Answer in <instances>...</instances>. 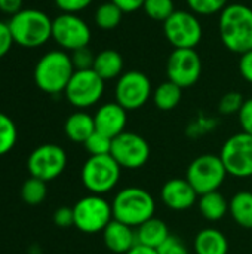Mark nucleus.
<instances>
[{"mask_svg":"<svg viewBox=\"0 0 252 254\" xmlns=\"http://www.w3.org/2000/svg\"><path fill=\"white\" fill-rule=\"evenodd\" d=\"M181 97H183V89L171 80L160 83L153 92V101L156 107L163 112H169L175 109L180 104Z\"/></svg>","mask_w":252,"mask_h":254,"instance_id":"obj_25","label":"nucleus"},{"mask_svg":"<svg viewBox=\"0 0 252 254\" xmlns=\"http://www.w3.org/2000/svg\"><path fill=\"white\" fill-rule=\"evenodd\" d=\"M229 213L236 225L252 229V192L241 190L229 201Z\"/></svg>","mask_w":252,"mask_h":254,"instance_id":"obj_24","label":"nucleus"},{"mask_svg":"<svg viewBox=\"0 0 252 254\" xmlns=\"http://www.w3.org/2000/svg\"><path fill=\"white\" fill-rule=\"evenodd\" d=\"M189 10L195 15L211 16L215 13H221L224 7L229 4V0H186Z\"/></svg>","mask_w":252,"mask_h":254,"instance_id":"obj_30","label":"nucleus"},{"mask_svg":"<svg viewBox=\"0 0 252 254\" xmlns=\"http://www.w3.org/2000/svg\"><path fill=\"white\" fill-rule=\"evenodd\" d=\"M74 65L67 51L53 49L40 57L34 67V83L36 86L50 95L61 94L65 91L71 76L74 74Z\"/></svg>","mask_w":252,"mask_h":254,"instance_id":"obj_2","label":"nucleus"},{"mask_svg":"<svg viewBox=\"0 0 252 254\" xmlns=\"http://www.w3.org/2000/svg\"><path fill=\"white\" fill-rule=\"evenodd\" d=\"M53 223L59 228H70L74 226V214L73 208L70 207H59L53 213Z\"/></svg>","mask_w":252,"mask_h":254,"instance_id":"obj_38","label":"nucleus"},{"mask_svg":"<svg viewBox=\"0 0 252 254\" xmlns=\"http://www.w3.org/2000/svg\"><path fill=\"white\" fill-rule=\"evenodd\" d=\"M13 43L15 42L12 37V31L9 28V22L0 21V58H3L4 55L9 54Z\"/></svg>","mask_w":252,"mask_h":254,"instance_id":"obj_36","label":"nucleus"},{"mask_svg":"<svg viewBox=\"0 0 252 254\" xmlns=\"http://www.w3.org/2000/svg\"><path fill=\"white\" fill-rule=\"evenodd\" d=\"M229 176L247 179L252 176V135L238 132L229 137L220 152Z\"/></svg>","mask_w":252,"mask_h":254,"instance_id":"obj_11","label":"nucleus"},{"mask_svg":"<svg viewBox=\"0 0 252 254\" xmlns=\"http://www.w3.org/2000/svg\"><path fill=\"white\" fill-rule=\"evenodd\" d=\"M104 89L105 80L101 79L92 68L76 70L64 91V95L73 107L85 110L95 106L102 98Z\"/></svg>","mask_w":252,"mask_h":254,"instance_id":"obj_9","label":"nucleus"},{"mask_svg":"<svg viewBox=\"0 0 252 254\" xmlns=\"http://www.w3.org/2000/svg\"><path fill=\"white\" fill-rule=\"evenodd\" d=\"M48 195V186L46 182L36 179V177H28L22 186H21V198L25 204L28 205H39L45 201Z\"/></svg>","mask_w":252,"mask_h":254,"instance_id":"obj_27","label":"nucleus"},{"mask_svg":"<svg viewBox=\"0 0 252 254\" xmlns=\"http://www.w3.org/2000/svg\"><path fill=\"white\" fill-rule=\"evenodd\" d=\"M245 100L244 97L236 92V91H230L227 94H224L218 103V112L221 115H226V116H230V115H238L244 106Z\"/></svg>","mask_w":252,"mask_h":254,"instance_id":"obj_32","label":"nucleus"},{"mask_svg":"<svg viewBox=\"0 0 252 254\" xmlns=\"http://www.w3.org/2000/svg\"><path fill=\"white\" fill-rule=\"evenodd\" d=\"M227 177V170L220 158V155L205 153L195 158L186 173L187 182L196 190V193L205 195L218 190Z\"/></svg>","mask_w":252,"mask_h":254,"instance_id":"obj_6","label":"nucleus"},{"mask_svg":"<svg viewBox=\"0 0 252 254\" xmlns=\"http://www.w3.org/2000/svg\"><path fill=\"white\" fill-rule=\"evenodd\" d=\"M143 9L149 18L160 22H165L177 10L174 0H146Z\"/></svg>","mask_w":252,"mask_h":254,"instance_id":"obj_29","label":"nucleus"},{"mask_svg":"<svg viewBox=\"0 0 252 254\" xmlns=\"http://www.w3.org/2000/svg\"><path fill=\"white\" fill-rule=\"evenodd\" d=\"M52 21L53 19L39 9L19 10L9 19L13 42L27 49L43 46L52 39Z\"/></svg>","mask_w":252,"mask_h":254,"instance_id":"obj_4","label":"nucleus"},{"mask_svg":"<svg viewBox=\"0 0 252 254\" xmlns=\"http://www.w3.org/2000/svg\"><path fill=\"white\" fill-rule=\"evenodd\" d=\"M18 141V129L15 122L4 113L0 112V156L12 152Z\"/></svg>","mask_w":252,"mask_h":254,"instance_id":"obj_28","label":"nucleus"},{"mask_svg":"<svg viewBox=\"0 0 252 254\" xmlns=\"http://www.w3.org/2000/svg\"><path fill=\"white\" fill-rule=\"evenodd\" d=\"M67 167L65 150L52 143L37 146L27 158V170L31 177L43 182H52L58 179Z\"/></svg>","mask_w":252,"mask_h":254,"instance_id":"obj_10","label":"nucleus"},{"mask_svg":"<svg viewBox=\"0 0 252 254\" xmlns=\"http://www.w3.org/2000/svg\"><path fill=\"white\" fill-rule=\"evenodd\" d=\"M239 73L248 83L252 85V49L241 55V58H239Z\"/></svg>","mask_w":252,"mask_h":254,"instance_id":"obj_39","label":"nucleus"},{"mask_svg":"<svg viewBox=\"0 0 252 254\" xmlns=\"http://www.w3.org/2000/svg\"><path fill=\"white\" fill-rule=\"evenodd\" d=\"M122 18H123V12L111 0L100 4L94 15L95 24L101 30H114L116 27L120 25Z\"/></svg>","mask_w":252,"mask_h":254,"instance_id":"obj_26","label":"nucleus"},{"mask_svg":"<svg viewBox=\"0 0 252 254\" xmlns=\"http://www.w3.org/2000/svg\"><path fill=\"white\" fill-rule=\"evenodd\" d=\"M24 0H0V12L13 16L19 10H22Z\"/></svg>","mask_w":252,"mask_h":254,"instance_id":"obj_41","label":"nucleus"},{"mask_svg":"<svg viewBox=\"0 0 252 254\" xmlns=\"http://www.w3.org/2000/svg\"><path fill=\"white\" fill-rule=\"evenodd\" d=\"M163 33L174 49H195L203 36L202 24L190 10H175L165 22Z\"/></svg>","mask_w":252,"mask_h":254,"instance_id":"obj_8","label":"nucleus"},{"mask_svg":"<svg viewBox=\"0 0 252 254\" xmlns=\"http://www.w3.org/2000/svg\"><path fill=\"white\" fill-rule=\"evenodd\" d=\"M198 207L203 219L208 222H220L229 213V201L220 190L201 195L198 199Z\"/></svg>","mask_w":252,"mask_h":254,"instance_id":"obj_23","label":"nucleus"},{"mask_svg":"<svg viewBox=\"0 0 252 254\" xmlns=\"http://www.w3.org/2000/svg\"><path fill=\"white\" fill-rule=\"evenodd\" d=\"M193 249L196 254H227L229 241L221 231L215 228H206L199 231L195 237Z\"/></svg>","mask_w":252,"mask_h":254,"instance_id":"obj_20","label":"nucleus"},{"mask_svg":"<svg viewBox=\"0 0 252 254\" xmlns=\"http://www.w3.org/2000/svg\"><path fill=\"white\" fill-rule=\"evenodd\" d=\"M64 131L68 140L83 144L95 132L94 116H91L83 110L74 112L67 118L64 124Z\"/></svg>","mask_w":252,"mask_h":254,"instance_id":"obj_21","label":"nucleus"},{"mask_svg":"<svg viewBox=\"0 0 252 254\" xmlns=\"http://www.w3.org/2000/svg\"><path fill=\"white\" fill-rule=\"evenodd\" d=\"M218 30L223 45L233 54L252 49V9L242 3H232L220 13Z\"/></svg>","mask_w":252,"mask_h":254,"instance_id":"obj_1","label":"nucleus"},{"mask_svg":"<svg viewBox=\"0 0 252 254\" xmlns=\"http://www.w3.org/2000/svg\"><path fill=\"white\" fill-rule=\"evenodd\" d=\"M91 28L77 13H61L52 21V39L62 51H76L91 42Z\"/></svg>","mask_w":252,"mask_h":254,"instance_id":"obj_13","label":"nucleus"},{"mask_svg":"<svg viewBox=\"0 0 252 254\" xmlns=\"http://www.w3.org/2000/svg\"><path fill=\"white\" fill-rule=\"evenodd\" d=\"M62 13H79L91 6L94 0H53Z\"/></svg>","mask_w":252,"mask_h":254,"instance_id":"obj_35","label":"nucleus"},{"mask_svg":"<svg viewBox=\"0 0 252 254\" xmlns=\"http://www.w3.org/2000/svg\"><path fill=\"white\" fill-rule=\"evenodd\" d=\"M116 6L120 7L123 13H131L137 12L138 9H143L146 0H111Z\"/></svg>","mask_w":252,"mask_h":254,"instance_id":"obj_40","label":"nucleus"},{"mask_svg":"<svg viewBox=\"0 0 252 254\" xmlns=\"http://www.w3.org/2000/svg\"><path fill=\"white\" fill-rule=\"evenodd\" d=\"M238 116H239V124L242 127V131L252 135V98L245 100Z\"/></svg>","mask_w":252,"mask_h":254,"instance_id":"obj_37","label":"nucleus"},{"mask_svg":"<svg viewBox=\"0 0 252 254\" xmlns=\"http://www.w3.org/2000/svg\"><path fill=\"white\" fill-rule=\"evenodd\" d=\"M113 219L131 228H138L154 217L156 202L150 192L143 188L128 186L120 189L111 201Z\"/></svg>","mask_w":252,"mask_h":254,"instance_id":"obj_3","label":"nucleus"},{"mask_svg":"<svg viewBox=\"0 0 252 254\" xmlns=\"http://www.w3.org/2000/svg\"><path fill=\"white\" fill-rule=\"evenodd\" d=\"M70 57H71V63L74 65V70H91V68H94L95 55L88 46L73 51Z\"/></svg>","mask_w":252,"mask_h":254,"instance_id":"obj_33","label":"nucleus"},{"mask_svg":"<svg viewBox=\"0 0 252 254\" xmlns=\"http://www.w3.org/2000/svg\"><path fill=\"white\" fill-rule=\"evenodd\" d=\"M157 254H190L189 253V249L186 247V244L174 237V235H169V238L157 249Z\"/></svg>","mask_w":252,"mask_h":254,"instance_id":"obj_34","label":"nucleus"},{"mask_svg":"<svg viewBox=\"0 0 252 254\" xmlns=\"http://www.w3.org/2000/svg\"><path fill=\"white\" fill-rule=\"evenodd\" d=\"M126 254H157V250L137 244L135 247H132V249H131V250H129Z\"/></svg>","mask_w":252,"mask_h":254,"instance_id":"obj_42","label":"nucleus"},{"mask_svg":"<svg viewBox=\"0 0 252 254\" xmlns=\"http://www.w3.org/2000/svg\"><path fill=\"white\" fill-rule=\"evenodd\" d=\"M104 246L114 254H126L137 246L135 228H131L122 222L111 220L102 231Z\"/></svg>","mask_w":252,"mask_h":254,"instance_id":"obj_18","label":"nucleus"},{"mask_svg":"<svg viewBox=\"0 0 252 254\" xmlns=\"http://www.w3.org/2000/svg\"><path fill=\"white\" fill-rule=\"evenodd\" d=\"M199 195L187 182V179H171L160 189L162 202L174 211H186L192 208Z\"/></svg>","mask_w":252,"mask_h":254,"instance_id":"obj_17","label":"nucleus"},{"mask_svg":"<svg viewBox=\"0 0 252 254\" xmlns=\"http://www.w3.org/2000/svg\"><path fill=\"white\" fill-rule=\"evenodd\" d=\"M101 79H119L123 74V57L116 49H104L95 55L92 68Z\"/></svg>","mask_w":252,"mask_h":254,"instance_id":"obj_22","label":"nucleus"},{"mask_svg":"<svg viewBox=\"0 0 252 254\" xmlns=\"http://www.w3.org/2000/svg\"><path fill=\"white\" fill-rule=\"evenodd\" d=\"M122 167L111 155L89 156L82 167L80 179L83 186L92 195H104L111 192L120 182Z\"/></svg>","mask_w":252,"mask_h":254,"instance_id":"obj_5","label":"nucleus"},{"mask_svg":"<svg viewBox=\"0 0 252 254\" xmlns=\"http://www.w3.org/2000/svg\"><path fill=\"white\" fill-rule=\"evenodd\" d=\"M95 131L114 138L125 132L128 124V110L123 109L119 103L111 101L100 106L94 115Z\"/></svg>","mask_w":252,"mask_h":254,"instance_id":"obj_16","label":"nucleus"},{"mask_svg":"<svg viewBox=\"0 0 252 254\" xmlns=\"http://www.w3.org/2000/svg\"><path fill=\"white\" fill-rule=\"evenodd\" d=\"M110 155L122 170H138L147 164L150 158V146L140 134L125 131L113 138Z\"/></svg>","mask_w":252,"mask_h":254,"instance_id":"obj_14","label":"nucleus"},{"mask_svg":"<svg viewBox=\"0 0 252 254\" xmlns=\"http://www.w3.org/2000/svg\"><path fill=\"white\" fill-rule=\"evenodd\" d=\"M111 141L113 138L95 131L85 143V149L91 156H104V155H110L111 152Z\"/></svg>","mask_w":252,"mask_h":254,"instance_id":"obj_31","label":"nucleus"},{"mask_svg":"<svg viewBox=\"0 0 252 254\" xmlns=\"http://www.w3.org/2000/svg\"><path fill=\"white\" fill-rule=\"evenodd\" d=\"M169 228L168 225L157 217H151L150 220L144 222L138 228H135L137 244L150 247L157 250L168 238H169Z\"/></svg>","mask_w":252,"mask_h":254,"instance_id":"obj_19","label":"nucleus"},{"mask_svg":"<svg viewBox=\"0 0 252 254\" xmlns=\"http://www.w3.org/2000/svg\"><path fill=\"white\" fill-rule=\"evenodd\" d=\"M74 226L83 234H98L113 220L111 202L101 195H88L73 205Z\"/></svg>","mask_w":252,"mask_h":254,"instance_id":"obj_7","label":"nucleus"},{"mask_svg":"<svg viewBox=\"0 0 252 254\" xmlns=\"http://www.w3.org/2000/svg\"><path fill=\"white\" fill-rule=\"evenodd\" d=\"M153 95L150 79L140 70L125 71L116 82L114 98L123 109L137 110L141 109Z\"/></svg>","mask_w":252,"mask_h":254,"instance_id":"obj_12","label":"nucleus"},{"mask_svg":"<svg viewBox=\"0 0 252 254\" xmlns=\"http://www.w3.org/2000/svg\"><path fill=\"white\" fill-rule=\"evenodd\" d=\"M168 80L181 89L193 86L202 74V60L195 49H174L166 61Z\"/></svg>","mask_w":252,"mask_h":254,"instance_id":"obj_15","label":"nucleus"}]
</instances>
